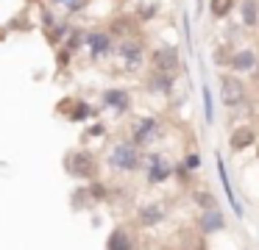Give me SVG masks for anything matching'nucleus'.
<instances>
[{"instance_id":"1","label":"nucleus","mask_w":259,"mask_h":250,"mask_svg":"<svg viewBox=\"0 0 259 250\" xmlns=\"http://www.w3.org/2000/svg\"><path fill=\"white\" fill-rule=\"evenodd\" d=\"M114 67H117L123 75H137L142 72V67L148 64V42L142 33H134V36H125L114 42L112 50Z\"/></svg>"},{"instance_id":"2","label":"nucleus","mask_w":259,"mask_h":250,"mask_svg":"<svg viewBox=\"0 0 259 250\" xmlns=\"http://www.w3.org/2000/svg\"><path fill=\"white\" fill-rule=\"evenodd\" d=\"M106 167L114 172V175H134L142 167V150L131 142L128 136L114 142L112 147L106 150Z\"/></svg>"},{"instance_id":"3","label":"nucleus","mask_w":259,"mask_h":250,"mask_svg":"<svg viewBox=\"0 0 259 250\" xmlns=\"http://www.w3.org/2000/svg\"><path fill=\"white\" fill-rule=\"evenodd\" d=\"M62 167L70 178L75 181H92V178L101 175V159L92 153L90 147H73L64 153Z\"/></svg>"},{"instance_id":"4","label":"nucleus","mask_w":259,"mask_h":250,"mask_svg":"<svg viewBox=\"0 0 259 250\" xmlns=\"http://www.w3.org/2000/svg\"><path fill=\"white\" fill-rule=\"evenodd\" d=\"M164 136V125L159 117L153 114H142V117H134L128 125V139L137 144L140 150H148Z\"/></svg>"},{"instance_id":"5","label":"nucleus","mask_w":259,"mask_h":250,"mask_svg":"<svg viewBox=\"0 0 259 250\" xmlns=\"http://www.w3.org/2000/svg\"><path fill=\"white\" fill-rule=\"evenodd\" d=\"M218 83H220V103L229 111L242 109L248 103V97H251V89H248L245 78L237 75V72H220Z\"/></svg>"},{"instance_id":"6","label":"nucleus","mask_w":259,"mask_h":250,"mask_svg":"<svg viewBox=\"0 0 259 250\" xmlns=\"http://www.w3.org/2000/svg\"><path fill=\"white\" fill-rule=\"evenodd\" d=\"M142 172H145L148 186H164L173 181V161L162 153V150H142Z\"/></svg>"},{"instance_id":"7","label":"nucleus","mask_w":259,"mask_h":250,"mask_svg":"<svg viewBox=\"0 0 259 250\" xmlns=\"http://www.w3.org/2000/svg\"><path fill=\"white\" fill-rule=\"evenodd\" d=\"M114 42H117V39H114L103 25H98V28H87L84 47H87V53H90V61H92V64H101V61L112 59Z\"/></svg>"},{"instance_id":"8","label":"nucleus","mask_w":259,"mask_h":250,"mask_svg":"<svg viewBox=\"0 0 259 250\" xmlns=\"http://www.w3.org/2000/svg\"><path fill=\"white\" fill-rule=\"evenodd\" d=\"M98 109L112 111L114 117H125L134 109V97H131V89L125 86H106L98 94Z\"/></svg>"},{"instance_id":"9","label":"nucleus","mask_w":259,"mask_h":250,"mask_svg":"<svg viewBox=\"0 0 259 250\" xmlns=\"http://www.w3.org/2000/svg\"><path fill=\"white\" fill-rule=\"evenodd\" d=\"M148 67L159 72H181V53L176 44H156V47L148 50Z\"/></svg>"},{"instance_id":"10","label":"nucleus","mask_w":259,"mask_h":250,"mask_svg":"<svg viewBox=\"0 0 259 250\" xmlns=\"http://www.w3.org/2000/svg\"><path fill=\"white\" fill-rule=\"evenodd\" d=\"M176 81H179V75H173V72L148 70L145 78H142V89L148 94H156V97H170L176 92Z\"/></svg>"},{"instance_id":"11","label":"nucleus","mask_w":259,"mask_h":250,"mask_svg":"<svg viewBox=\"0 0 259 250\" xmlns=\"http://www.w3.org/2000/svg\"><path fill=\"white\" fill-rule=\"evenodd\" d=\"M164 220H167V206H164L162 200H148V203H142L134 214V222L140 228H145V231L148 228H159Z\"/></svg>"},{"instance_id":"12","label":"nucleus","mask_w":259,"mask_h":250,"mask_svg":"<svg viewBox=\"0 0 259 250\" xmlns=\"http://www.w3.org/2000/svg\"><path fill=\"white\" fill-rule=\"evenodd\" d=\"M103 28H106L114 39H125V36H134V33H142V25L134 20L131 11H117V14H112Z\"/></svg>"},{"instance_id":"13","label":"nucleus","mask_w":259,"mask_h":250,"mask_svg":"<svg viewBox=\"0 0 259 250\" xmlns=\"http://www.w3.org/2000/svg\"><path fill=\"white\" fill-rule=\"evenodd\" d=\"M195 231L201 236H214V233L226 231V214L218 209H201L195 217Z\"/></svg>"},{"instance_id":"14","label":"nucleus","mask_w":259,"mask_h":250,"mask_svg":"<svg viewBox=\"0 0 259 250\" xmlns=\"http://www.w3.org/2000/svg\"><path fill=\"white\" fill-rule=\"evenodd\" d=\"M256 64H259V53L253 47H237V50H231V56H229V72H237V75H251L253 70H256Z\"/></svg>"},{"instance_id":"15","label":"nucleus","mask_w":259,"mask_h":250,"mask_svg":"<svg viewBox=\"0 0 259 250\" xmlns=\"http://www.w3.org/2000/svg\"><path fill=\"white\" fill-rule=\"evenodd\" d=\"M56 114L67 117L70 122H81V120H87V117L95 114V106L87 103V100H81V97H62L59 106H56Z\"/></svg>"},{"instance_id":"16","label":"nucleus","mask_w":259,"mask_h":250,"mask_svg":"<svg viewBox=\"0 0 259 250\" xmlns=\"http://www.w3.org/2000/svg\"><path fill=\"white\" fill-rule=\"evenodd\" d=\"M259 133L256 128L251 125V122H242V125H237L234 131L229 133V150L231 153H242V150H251L253 144H256Z\"/></svg>"},{"instance_id":"17","label":"nucleus","mask_w":259,"mask_h":250,"mask_svg":"<svg viewBox=\"0 0 259 250\" xmlns=\"http://www.w3.org/2000/svg\"><path fill=\"white\" fill-rule=\"evenodd\" d=\"M106 250H137V239L128 225H114L106 236Z\"/></svg>"},{"instance_id":"18","label":"nucleus","mask_w":259,"mask_h":250,"mask_svg":"<svg viewBox=\"0 0 259 250\" xmlns=\"http://www.w3.org/2000/svg\"><path fill=\"white\" fill-rule=\"evenodd\" d=\"M131 14H134V20L140 25H148V22H153L162 14V0H137Z\"/></svg>"},{"instance_id":"19","label":"nucleus","mask_w":259,"mask_h":250,"mask_svg":"<svg viewBox=\"0 0 259 250\" xmlns=\"http://www.w3.org/2000/svg\"><path fill=\"white\" fill-rule=\"evenodd\" d=\"M237 14L242 28H259V0H237Z\"/></svg>"},{"instance_id":"20","label":"nucleus","mask_w":259,"mask_h":250,"mask_svg":"<svg viewBox=\"0 0 259 250\" xmlns=\"http://www.w3.org/2000/svg\"><path fill=\"white\" fill-rule=\"evenodd\" d=\"M87 194H90L92 203H109L112 200V186L101 178H92V181H87Z\"/></svg>"},{"instance_id":"21","label":"nucleus","mask_w":259,"mask_h":250,"mask_svg":"<svg viewBox=\"0 0 259 250\" xmlns=\"http://www.w3.org/2000/svg\"><path fill=\"white\" fill-rule=\"evenodd\" d=\"M84 39H87V28H81V25H70V31H67V36H64L62 47H67L73 56H78L81 50H84Z\"/></svg>"},{"instance_id":"22","label":"nucleus","mask_w":259,"mask_h":250,"mask_svg":"<svg viewBox=\"0 0 259 250\" xmlns=\"http://www.w3.org/2000/svg\"><path fill=\"white\" fill-rule=\"evenodd\" d=\"M70 25H73V22H70L67 17H62V20H59L56 25L51 28V31H42V33H45V42H48V47H59V44L64 42V36H67Z\"/></svg>"},{"instance_id":"23","label":"nucleus","mask_w":259,"mask_h":250,"mask_svg":"<svg viewBox=\"0 0 259 250\" xmlns=\"http://www.w3.org/2000/svg\"><path fill=\"white\" fill-rule=\"evenodd\" d=\"M234 9H237V0H209V14H212L218 22L229 20Z\"/></svg>"},{"instance_id":"24","label":"nucleus","mask_w":259,"mask_h":250,"mask_svg":"<svg viewBox=\"0 0 259 250\" xmlns=\"http://www.w3.org/2000/svg\"><path fill=\"white\" fill-rule=\"evenodd\" d=\"M31 17H28V11H20V14H14L12 20L6 22V31L9 33H28L31 31Z\"/></svg>"},{"instance_id":"25","label":"nucleus","mask_w":259,"mask_h":250,"mask_svg":"<svg viewBox=\"0 0 259 250\" xmlns=\"http://www.w3.org/2000/svg\"><path fill=\"white\" fill-rule=\"evenodd\" d=\"M190 197H192V203L198 206V211H201V209H218V206H220V203H218V197H214V194L209 192V189H195V192H192Z\"/></svg>"},{"instance_id":"26","label":"nucleus","mask_w":259,"mask_h":250,"mask_svg":"<svg viewBox=\"0 0 259 250\" xmlns=\"http://www.w3.org/2000/svg\"><path fill=\"white\" fill-rule=\"evenodd\" d=\"M59 20H62V17L56 14V9H53V6L39 3V28H42V31H51Z\"/></svg>"},{"instance_id":"27","label":"nucleus","mask_w":259,"mask_h":250,"mask_svg":"<svg viewBox=\"0 0 259 250\" xmlns=\"http://www.w3.org/2000/svg\"><path fill=\"white\" fill-rule=\"evenodd\" d=\"M173 178L181 183V186H190V183L195 181V172L187 170V167L181 164V161H176V164H173Z\"/></svg>"},{"instance_id":"28","label":"nucleus","mask_w":259,"mask_h":250,"mask_svg":"<svg viewBox=\"0 0 259 250\" xmlns=\"http://www.w3.org/2000/svg\"><path fill=\"white\" fill-rule=\"evenodd\" d=\"M53 53H56V67H59V70H67V67L73 64V59H75V56L70 53L67 47H62V44H59V47H53Z\"/></svg>"},{"instance_id":"29","label":"nucleus","mask_w":259,"mask_h":250,"mask_svg":"<svg viewBox=\"0 0 259 250\" xmlns=\"http://www.w3.org/2000/svg\"><path fill=\"white\" fill-rule=\"evenodd\" d=\"M181 164H184L187 170L198 172V170H201V164H203V159H201V153H198V150H187L184 159H181Z\"/></svg>"},{"instance_id":"30","label":"nucleus","mask_w":259,"mask_h":250,"mask_svg":"<svg viewBox=\"0 0 259 250\" xmlns=\"http://www.w3.org/2000/svg\"><path fill=\"white\" fill-rule=\"evenodd\" d=\"M70 203H73V209H84V206H90L92 200H90V194H87V186L75 189V192H73V200H70Z\"/></svg>"},{"instance_id":"31","label":"nucleus","mask_w":259,"mask_h":250,"mask_svg":"<svg viewBox=\"0 0 259 250\" xmlns=\"http://www.w3.org/2000/svg\"><path fill=\"white\" fill-rule=\"evenodd\" d=\"M84 136H87V139H101V136H106V125H103L101 120H98V122H92V125L84 131Z\"/></svg>"},{"instance_id":"32","label":"nucleus","mask_w":259,"mask_h":250,"mask_svg":"<svg viewBox=\"0 0 259 250\" xmlns=\"http://www.w3.org/2000/svg\"><path fill=\"white\" fill-rule=\"evenodd\" d=\"M229 56H231L229 47H218V50H214V64H218V67H226V64H229Z\"/></svg>"},{"instance_id":"33","label":"nucleus","mask_w":259,"mask_h":250,"mask_svg":"<svg viewBox=\"0 0 259 250\" xmlns=\"http://www.w3.org/2000/svg\"><path fill=\"white\" fill-rule=\"evenodd\" d=\"M203 103H206V120L212 122V94H209V89H203Z\"/></svg>"},{"instance_id":"34","label":"nucleus","mask_w":259,"mask_h":250,"mask_svg":"<svg viewBox=\"0 0 259 250\" xmlns=\"http://www.w3.org/2000/svg\"><path fill=\"white\" fill-rule=\"evenodd\" d=\"M48 6H53V9H64V6L70 3V0H45Z\"/></svg>"},{"instance_id":"35","label":"nucleus","mask_w":259,"mask_h":250,"mask_svg":"<svg viewBox=\"0 0 259 250\" xmlns=\"http://www.w3.org/2000/svg\"><path fill=\"white\" fill-rule=\"evenodd\" d=\"M25 6H39V3H45V0H23Z\"/></svg>"}]
</instances>
